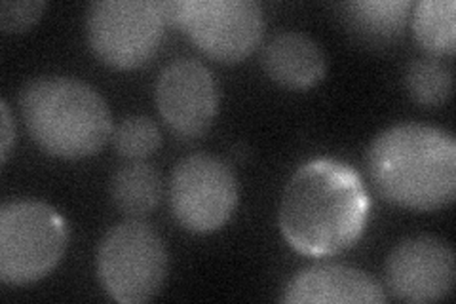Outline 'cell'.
Returning a JSON list of instances; mask_svg holds the SVG:
<instances>
[{"mask_svg": "<svg viewBox=\"0 0 456 304\" xmlns=\"http://www.w3.org/2000/svg\"><path fill=\"white\" fill-rule=\"evenodd\" d=\"M166 3L97 0L86 12V38L99 62L118 70L147 65L166 33Z\"/></svg>", "mask_w": 456, "mask_h": 304, "instance_id": "8992f818", "label": "cell"}, {"mask_svg": "<svg viewBox=\"0 0 456 304\" xmlns=\"http://www.w3.org/2000/svg\"><path fill=\"white\" fill-rule=\"evenodd\" d=\"M69 242L63 215L45 201L18 200L0 210V280L27 285L60 265Z\"/></svg>", "mask_w": 456, "mask_h": 304, "instance_id": "277c9868", "label": "cell"}, {"mask_svg": "<svg viewBox=\"0 0 456 304\" xmlns=\"http://www.w3.org/2000/svg\"><path fill=\"white\" fill-rule=\"evenodd\" d=\"M219 103L217 78L196 60L169 63L156 82V105L166 126L181 139L206 136L217 119Z\"/></svg>", "mask_w": 456, "mask_h": 304, "instance_id": "9c48e42d", "label": "cell"}, {"mask_svg": "<svg viewBox=\"0 0 456 304\" xmlns=\"http://www.w3.org/2000/svg\"><path fill=\"white\" fill-rule=\"evenodd\" d=\"M454 276V251L436 236H412L399 242L384 267V280L392 297L412 304L445 299L452 292Z\"/></svg>", "mask_w": 456, "mask_h": 304, "instance_id": "30bf717a", "label": "cell"}, {"mask_svg": "<svg viewBox=\"0 0 456 304\" xmlns=\"http://www.w3.org/2000/svg\"><path fill=\"white\" fill-rule=\"evenodd\" d=\"M46 10V3H10L4 0L0 4V29L6 35H20L33 29Z\"/></svg>", "mask_w": 456, "mask_h": 304, "instance_id": "ac0fdd59", "label": "cell"}, {"mask_svg": "<svg viewBox=\"0 0 456 304\" xmlns=\"http://www.w3.org/2000/svg\"><path fill=\"white\" fill-rule=\"evenodd\" d=\"M166 16L208 57L228 65L244 62L265 35V13L253 0H167Z\"/></svg>", "mask_w": 456, "mask_h": 304, "instance_id": "52a82bcc", "label": "cell"}, {"mask_svg": "<svg viewBox=\"0 0 456 304\" xmlns=\"http://www.w3.org/2000/svg\"><path fill=\"white\" fill-rule=\"evenodd\" d=\"M105 293L122 304H142L160 293L167 278L169 253L159 230L132 219L114 225L95 257Z\"/></svg>", "mask_w": 456, "mask_h": 304, "instance_id": "5b68a950", "label": "cell"}, {"mask_svg": "<svg viewBox=\"0 0 456 304\" xmlns=\"http://www.w3.org/2000/svg\"><path fill=\"white\" fill-rule=\"evenodd\" d=\"M112 144L117 152L127 160L139 162L149 158L162 144L159 126L149 117H127L112 132Z\"/></svg>", "mask_w": 456, "mask_h": 304, "instance_id": "e0dca14e", "label": "cell"}, {"mask_svg": "<svg viewBox=\"0 0 456 304\" xmlns=\"http://www.w3.org/2000/svg\"><path fill=\"white\" fill-rule=\"evenodd\" d=\"M370 201L352 166L318 158L298 168L280 204V230L306 257H333L363 236Z\"/></svg>", "mask_w": 456, "mask_h": 304, "instance_id": "6da1fadb", "label": "cell"}, {"mask_svg": "<svg viewBox=\"0 0 456 304\" xmlns=\"http://www.w3.org/2000/svg\"><path fill=\"white\" fill-rule=\"evenodd\" d=\"M369 181L387 201L436 211L456 196V141L434 126L395 124L380 132L365 154Z\"/></svg>", "mask_w": 456, "mask_h": 304, "instance_id": "7a4b0ae2", "label": "cell"}, {"mask_svg": "<svg viewBox=\"0 0 456 304\" xmlns=\"http://www.w3.org/2000/svg\"><path fill=\"white\" fill-rule=\"evenodd\" d=\"M0 111H3V129H0V137H3V149H0V152H3V164H6L13 139H16V126H13L10 107L6 101L0 103Z\"/></svg>", "mask_w": 456, "mask_h": 304, "instance_id": "d6986e66", "label": "cell"}, {"mask_svg": "<svg viewBox=\"0 0 456 304\" xmlns=\"http://www.w3.org/2000/svg\"><path fill=\"white\" fill-rule=\"evenodd\" d=\"M405 86L409 95L424 107L444 105L452 92V72L436 60H417L407 67Z\"/></svg>", "mask_w": 456, "mask_h": 304, "instance_id": "2e32d148", "label": "cell"}, {"mask_svg": "<svg viewBox=\"0 0 456 304\" xmlns=\"http://www.w3.org/2000/svg\"><path fill=\"white\" fill-rule=\"evenodd\" d=\"M238 179L223 158L192 154L171 173L169 201L177 223L192 234H209L231 219L238 206Z\"/></svg>", "mask_w": 456, "mask_h": 304, "instance_id": "ba28073f", "label": "cell"}, {"mask_svg": "<svg viewBox=\"0 0 456 304\" xmlns=\"http://www.w3.org/2000/svg\"><path fill=\"white\" fill-rule=\"evenodd\" d=\"M261 63L266 77L288 90H308L327 72L323 48L298 31H283L270 38L263 46Z\"/></svg>", "mask_w": 456, "mask_h": 304, "instance_id": "7c38bea8", "label": "cell"}, {"mask_svg": "<svg viewBox=\"0 0 456 304\" xmlns=\"http://www.w3.org/2000/svg\"><path fill=\"white\" fill-rule=\"evenodd\" d=\"M291 304H382L388 297L369 272L348 265H314L301 270L288 283L281 297Z\"/></svg>", "mask_w": 456, "mask_h": 304, "instance_id": "8fae6325", "label": "cell"}, {"mask_svg": "<svg viewBox=\"0 0 456 304\" xmlns=\"http://www.w3.org/2000/svg\"><path fill=\"white\" fill-rule=\"evenodd\" d=\"M20 107L33 141L45 152L65 160L97 154L114 132L107 101L77 78H35L21 90Z\"/></svg>", "mask_w": 456, "mask_h": 304, "instance_id": "3957f363", "label": "cell"}, {"mask_svg": "<svg viewBox=\"0 0 456 304\" xmlns=\"http://www.w3.org/2000/svg\"><path fill=\"white\" fill-rule=\"evenodd\" d=\"M412 35L434 57H451L456 50L454 0H420L412 6Z\"/></svg>", "mask_w": 456, "mask_h": 304, "instance_id": "9a60e30c", "label": "cell"}, {"mask_svg": "<svg viewBox=\"0 0 456 304\" xmlns=\"http://www.w3.org/2000/svg\"><path fill=\"white\" fill-rule=\"evenodd\" d=\"M342 20L369 42H390L403 33L412 4L407 0H362L338 6Z\"/></svg>", "mask_w": 456, "mask_h": 304, "instance_id": "4fadbf2b", "label": "cell"}, {"mask_svg": "<svg viewBox=\"0 0 456 304\" xmlns=\"http://www.w3.org/2000/svg\"><path fill=\"white\" fill-rule=\"evenodd\" d=\"M110 198L127 217L147 215L159 208L164 198L162 176L149 164H127L112 176Z\"/></svg>", "mask_w": 456, "mask_h": 304, "instance_id": "5bb4252c", "label": "cell"}]
</instances>
